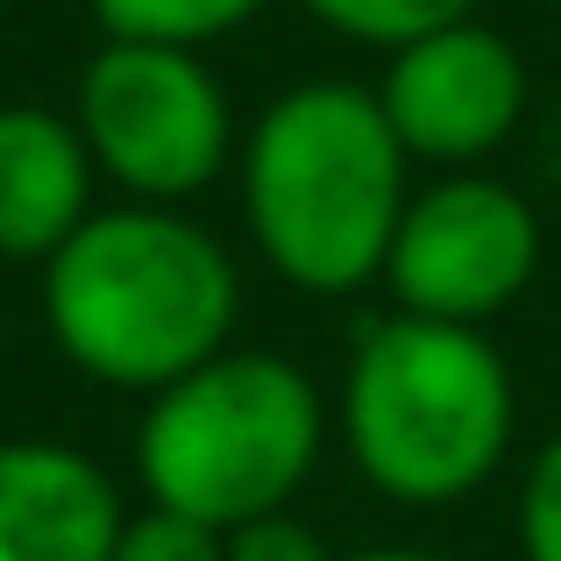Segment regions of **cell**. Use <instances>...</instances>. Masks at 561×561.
I'll return each mask as SVG.
<instances>
[{
    "instance_id": "3957f363",
    "label": "cell",
    "mask_w": 561,
    "mask_h": 561,
    "mask_svg": "<svg viewBox=\"0 0 561 561\" xmlns=\"http://www.w3.org/2000/svg\"><path fill=\"white\" fill-rule=\"evenodd\" d=\"M519 426L512 363L483 328L426 313L370 320L342 383V440L398 505H462L497 477Z\"/></svg>"
},
{
    "instance_id": "ba28073f",
    "label": "cell",
    "mask_w": 561,
    "mask_h": 561,
    "mask_svg": "<svg viewBox=\"0 0 561 561\" xmlns=\"http://www.w3.org/2000/svg\"><path fill=\"white\" fill-rule=\"evenodd\" d=\"M122 519L128 512L93 455L65 440L0 448V561H107Z\"/></svg>"
},
{
    "instance_id": "5b68a950",
    "label": "cell",
    "mask_w": 561,
    "mask_h": 561,
    "mask_svg": "<svg viewBox=\"0 0 561 561\" xmlns=\"http://www.w3.org/2000/svg\"><path fill=\"white\" fill-rule=\"evenodd\" d=\"M79 122L93 171L128 199L179 206L234 157V107L199 50L179 43H100L79 71Z\"/></svg>"
},
{
    "instance_id": "277c9868",
    "label": "cell",
    "mask_w": 561,
    "mask_h": 561,
    "mask_svg": "<svg viewBox=\"0 0 561 561\" xmlns=\"http://www.w3.org/2000/svg\"><path fill=\"white\" fill-rule=\"evenodd\" d=\"M320 391L285 356H228L164 383L142 412L136 469L150 505L234 534V526L285 512V497L320 462Z\"/></svg>"
},
{
    "instance_id": "52a82bcc",
    "label": "cell",
    "mask_w": 561,
    "mask_h": 561,
    "mask_svg": "<svg viewBox=\"0 0 561 561\" xmlns=\"http://www.w3.org/2000/svg\"><path fill=\"white\" fill-rule=\"evenodd\" d=\"M377 100L405 157L440 171H477L526 122V57L512 36L469 14L434 36L398 43Z\"/></svg>"
},
{
    "instance_id": "9c48e42d",
    "label": "cell",
    "mask_w": 561,
    "mask_h": 561,
    "mask_svg": "<svg viewBox=\"0 0 561 561\" xmlns=\"http://www.w3.org/2000/svg\"><path fill=\"white\" fill-rule=\"evenodd\" d=\"M93 214V150L50 107H0V256L50 263Z\"/></svg>"
},
{
    "instance_id": "8fae6325",
    "label": "cell",
    "mask_w": 561,
    "mask_h": 561,
    "mask_svg": "<svg viewBox=\"0 0 561 561\" xmlns=\"http://www.w3.org/2000/svg\"><path fill=\"white\" fill-rule=\"evenodd\" d=\"M328 36L370 43V50H398L412 36H434L448 22H469L483 0H299Z\"/></svg>"
},
{
    "instance_id": "4fadbf2b",
    "label": "cell",
    "mask_w": 561,
    "mask_h": 561,
    "mask_svg": "<svg viewBox=\"0 0 561 561\" xmlns=\"http://www.w3.org/2000/svg\"><path fill=\"white\" fill-rule=\"evenodd\" d=\"M519 554L526 561H561V434L534 455L519 491Z\"/></svg>"
},
{
    "instance_id": "9a60e30c",
    "label": "cell",
    "mask_w": 561,
    "mask_h": 561,
    "mask_svg": "<svg viewBox=\"0 0 561 561\" xmlns=\"http://www.w3.org/2000/svg\"><path fill=\"white\" fill-rule=\"evenodd\" d=\"M342 561H448V554H426V548H363V554H342Z\"/></svg>"
},
{
    "instance_id": "7a4b0ae2",
    "label": "cell",
    "mask_w": 561,
    "mask_h": 561,
    "mask_svg": "<svg viewBox=\"0 0 561 561\" xmlns=\"http://www.w3.org/2000/svg\"><path fill=\"white\" fill-rule=\"evenodd\" d=\"M242 313L234 256L171 206H107L43 263V320L65 363L114 391H164L214 363Z\"/></svg>"
},
{
    "instance_id": "30bf717a",
    "label": "cell",
    "mask_w": 561,
    "mask_h": 561,
    "mask_svg": "<svg viewBox=\"0 0 561 561\" xmlns=\"http://www.w3.org/2000/svg\"><path fill=\"white\" fill-rule=\"evenodd\" d=\"M85 8L107 28V43H179V50H199V43L249 28L271 0H85Z\"/></svg>"
},
{
    "instance_id": "8992f818",
    "label": "cell",
    "mask_w": 561,
    "mask_h": 561,
    "mask_svg": "<svg viewBox=\"0 0 561 561\" xmlns=\"http://www.w3.org/2000/svg\"><path fill=\"white\" fill-rule=\"evenodd\" d=\"M540 271V214L519 185L491 179V171H440L420 185L398 214L391 277L398 306L426 320H455V328H483L505 313Z\"/></svg>"
},
{
    "instance_id": "6da1fadb",
    "label": "cell",
    "mask_w": 561,
    "mask_h": 561,
    "mask_svg": "<svg viewBox=\"0 0 561 561\" xmlns=\"http://www.w3.org/2000/svg\"><path fill=\"white\" fill-rule=\"evenodd\" d=\"M405 142L383 122L377 85L306 79L277 93L242 136V220L263 263L313 299L383 277L405 214Z\"/></svg>"
},
{
    "instance_id": "7c38bea8",
    "label": "cell",
    "mask_w": 561,
    "mask_h": 561,
    "mask_svg": "<svg viewBox=\"0 0 561 561\" xmlns=\"http://www.w3.org/2000/svg\"><path fill=\"white\" fill-rule=\"evenodd\" d=\"M107 561H228V540L214 526L185 519V512L150 505L142 519H122V540H114Z\"/></svg>"
},
{
    "instance_id": "5bb4252c",
    "label": "cell",
    "mask_w": 561,
    "mask_h": 561,
    "mask_svg": "<svg viewBox=\"0 0 561 561\" xmlns=\"http://www.w3.org/2000/svg\"><path fill=\"white\" fill-rule=\"evenodd\" d=\"M220 540H228V561H334L328 540L306 519H291V512H263V519L234 526V534H220Z\"/></svg>"
}]
</instances>
